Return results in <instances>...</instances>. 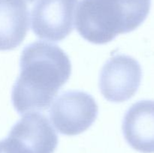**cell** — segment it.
I'll use <instances>...</instances> for the list:
<instances>
[{
  "label": "cell",
  "instance_id": "obj_1",
  "mask_svg": "<svg viewBox=\"0 0 154 153\" xmlns=\"http://www.w3.org/2000/svg\"><path fill=\"white\" fill-rule=\"evenodd\" d=\"M20 66V74L11 92L12 104L19 114L48 109L72 74V64L65 51L39 40L24 48Z\"/></svg>",
  "mask_w": 154,
  "mask_h": 153
},
{
  "label": "cell",
  "instance_id": "obj_2",
  "mask_svg": "<svg viewBox=\"0 0 154 153\" xmlns=\"http://www.w3.org/2000/svg\"><path fill=\"white\" fill-rule=\"evenodd\" d=\"M150 7L151 0H81L76 29L90 43L105 44L140 26Z\"/></svg>",
  "mask_w": 154,
  "mask_h": 153
},
{
  "label": "cell",
  "instance_id": "obj_3",
  "mask_svg": "<svg viewBox=\"0 0 154 153\" xmlns=\"http://www.w3.org/2000/svg\"><path fill=\"white\" fill-rule=\"evenodd\" d=\"M99 107L93 96L78 90L62 93L50 110V117L57 130L68 136L80 134L93 124Z\"/></svg>",
  "mask_w": 154,
  "mask_h": 153
},
{
  "label": "cell",
  "instance_id": "obj_4",
  "mask_svg": "<svg viewBox=\"0 0 154 153\" xmlns=\"http://www.w3.org/2000/svg\"><path fill=\"white\" fill-rule=\"evenodd\" d=\"M142 70L132 57L117 54L104 64L99 76V88L106 100L115 103L133 97L141 85Z\"/></svg>",
  "mask_w": 154,
  "mask_h": 153
},
{
  "label": "cell",
  "instance_id": "obj_5",
  "mask_svg": "<svg viewBox=\"0 0 154 153\" xmlns=\"http://www.w3.org/2000/svg\"><path fill=\"white\" fill-rule=\"evenodd\" d=\"M78 0H38L32 9V29L38 38L61 41L74 28Z\"/></svg>",
  "mask_w": 154,
  "mask_h": 153
},
{
  "label": "cell",
  "instance_id": "obj_6",
  "mask_svg": "<svg viewBox=\"0 0 154 153\" xmlns=\"http://www.w3.org/2000/svg\"><path fill=\"white\" fill-rule=\"evenodd\" d=\"M29 153H54L58 136L48 118L43 114L24 115L9 132Z\"/></svg>",
  "mask_w": 154,
  "mask_h": 153
},
{
  "label": "cell",
  "instance_id": "obj_7",
  "mask_svg": "<svg viewBox=\"0 0 154 153\" xmlns=\"http://www.w3.org/2000/svg\"><path fill=\"white\" fill-rule=\"evenodd\" d=\"M123 132L132 148L142 153H154V100L136 102L126 111Z\"/></svg>",
  "mask_w": 154,
  "mask_h": 153
},
{
  "label": "cell",
  "instance_id": "obj_8",
  "mask_svg": "<svg viewBox=\"0 0 154 153\" xmlns=\"http://www.w3.org/2000/svg\"><path fill=\"white\" fill-rule=\"evenodd\" d=\"M29 10L24 0H0V50L19 46L29 30Z\"/></svg>",
  "mask_w": 154,
  "mask_h": 153
},
{
  "label": "cell",
  "instance_id": "obj_9",
  "mask_svg": "<svg viewBox=\"0 0 154 153\" xmlns=\"http://www.w3.org/2000/svg\"><path fill=\"white\" fill-rule=\"evenodd\" d=\"M0 153H28L14 138L8 136L0 140Z\"/></svg>",
  "mask_w": 154,
  "mask_h": 153
},
{
  "label": "cell",
  "instance_id": "obj_10",
  "mask_svg": "<svg viewBox=\"0 0 154 153\" xmlns=\"http://www.w3.org/2000/svg\"><path fill=\"white\" fill-rule=\"evenodd\" d=\"M24 1L27 2H29V3H32V2H33L35 0H24Z\"/></svg>",
  "mask_w": 154,
  "mask_h": 153
}]
</instances>
